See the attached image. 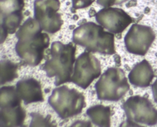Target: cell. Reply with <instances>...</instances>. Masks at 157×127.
<instances>
[{"label": "cell", "instance_id": "cell-1", "mask_svg": "<svg viewBox=\"0 0 157 127\" xmlns=\"http://www.w3.org/2000/svg\"><path fill=\"white\" fill-rule=\"evenodd\" d=\"M35 18L27 19L16 32V53L25 63L36 66L40 63L44 52L49 47L50 39Z\"/></svg>", "mask_w": 157, "mask_h": 127}, {"label": "cell", "instance_id": "cell-2", "mask_svg": "<svg viewBox=\"0 0 157 127\" xmlns=\"http://www.w3.org/2000/svg\"><path fill=\"white\" fill-rule=\"evenodd\" d=\"M76 47L70 42L65 44L55 41L51 45L50 56L43 66L49 77H55L56 86L70 82L76 61Z\"/></svg>", "mask_w": 157, "mask_h": 127}, {"label": "cell", "instance_id": "cell-3", "mask_svg": "<svg viewBox=\"0 0 157 127\" xmlns=\"http://www.w3.org/2000/svg\"><path fill=\"white\" fill-rule=\"evenodd\" d=\"M114 37L113 33L105 31L101 26L90 22L74 29L72 39L75 44L90 52L111 55L115 53Z\"/></svg>", "mask_w": 157, "mask_h": 127}, {"label": "cell", "instance_id": "cell-4", "mask_svg": "<svg viewBox=\"0 0 157 127\" xmlns=\"http://www.w3.org/2000/svg\"><path fill=\"white\" fill-rule=\"evenodd\" d=\"M48 102L64 119L79 114L86 106L84 95L76 89L65 86L54 89Z\"/></svg>", "mask_w": 157, "mask_h": 127}, {"label": "cell", "instance_id": "cell-5", "mask_svg": "<svg viewBox=\"0 0 157 127\" xmlns=\"http://www.w3.org/2000/svg\"><path fill=\"white\" fill-rule=\"evenodd\" d=\"M129 87L124 71L117 68L107 69L95 85L98 99L113 101L121 99Z\"/></svg>", "mask_w": 157, "mask_h": 127}, {"label": "cell", "instance_id": "cell-6", "mask_svg": "<svg viewBox=\"0 0 157 127\" xmlns=\"http://www.w3.org/2000/svg\"><path fill=\"white\" fill-rule=\"evenodd\" d=\"M59 0H36L34 4V17L44 31L55 33L60 30L63 21L58 13Z\"/></svg>", "mask_w": 157, "mask_h": 127}, {"label": "cell", "instance_id": "cell-7", "mask_svg": "<svg viewBox=\"0 0 157 127\" xmlns=\"http://www.w3.org/2000/svg\"><path fill=\"white\" fill-rule=\"evenodd\" d=\"M101 74L99 60L91 52L86 51L76 60L71 82L86 89Z\"/></svg>", "mask_w": 157, "mask_h": 127}, {"label": "cell", "instance_id": "cell-8", "mask_svg": "<svg viewBox=\"0 0 157 127\" xmlns=\"http://www.w3.org/2000/svg\"><path fill=\"white\" fill-rule=\"evenodd\" d=\"M123 108L129 120L150 126L157 124V110L146 98L130 97L123 104Z\"/></svg>", "mask_w": 157, "mask_h": 127}, {"label": "cell", "instance_id": "cell-9", "mask_svg": "<svg viewBox=\"0 0 157 127\" xmlns=\"http://www.w3.org/2000/svg\"><path fill=\"white\" fill-rule=\"evenodd\" d=\"M24 0H1V33L8 36L20 27L23 19Z\"/></svg>", "mask_w": 157, "mask_h": 127}, {"label": "cell", "instance_id": "cell-10", "mask_svg": "<svg viewBox=\"0 0 157 127\" xmlns=\"http://www.w3.org/2000/svg\"><path fill=\"white\" fill-rule=\"evenodd\" d=\"M155 38V34L151 28L134 24L125 37V45L130 53L144 55Z\"/></svg>", "mask_w": 157, "mask_h": 127}, {"label": "cell", "instance_id": "cell-11", "mask_svg": "<svg viewBox=\"0 0 157 127\" xmlns=\"http://www.w3.org/2000/svg\"><path fill=\"white\" fill-rule=\"evenodd\" d=\"M95 19L100 25L114 34L122 33L132 22L125 11L115 7H105L96 13Z\"/></svg>", "mask_w": 157, "mask_h": 127}, {"label": "cell", "instance_id": "cell-12", "mask_svg": "<svg viewBox=\"0 0 157 127\" xmlns=\"http://www.w3.org/2000/svg\"><path fill=\"white\" fill-rule=\"evenodd\" d=\"M16 88L19 96L26 105L44 100L41 84L35 79L20 80L17 83Z\"/></svg>", "mask_w": 157, "mask_h": 127}, {"label": "cell", "instance_id": "cell-13", "mask_svg": "<svg viewBox=\"0 0 157 127\" xmlns=\"http://www.w3.org/2000/svg\"><path fill=\"white\" fill-rule=\"evenodd\" d=\"M152 67L148 62L143 60L135 65L128 74L129 82L135 86L147 87L154 78Z\"/></svg>", "mask_w": 157, "mask_h": 127}, {"label": "cell", "instance_id": "cell-14", "mask_svg": "<svg viewBox=\"0 0 157 127\" xmlns=\"http://www.w3.org/2000/svg\"><path fill=\"white\" fill-rule=\"evenodd\" d=\"M25 110L21 105L1 109V127H19L25 119Z\"/></svg>", "mask_w": 157, "mask_h": 127}, {"label": "cell", "instance_id": "cell-15", "mask_svg": "<svg viewBox=\"0 0 157 127\" xmlns=\"http://www.w3.org/2000/svg\"><path fill=\"white\" fill-rule=\"evenodd\" d=\"M92 122L99 127H111V110L109 106L96 105L87 110Z\"/></svg>", "mask_w": 157, "mask_h": 127}, {"label": "cell", "instance_id": "cell-16", "mask_svg": "<svg viewBox=\"0 0 157 127\" xmlns=\"http://www.w3.org/2000/svg\"><path fill=\"white\" fill-rule=\"evenodd\" d=\"M21 99L16 88L13 86H4L1 89V109L21 105Z\"/></svg>", "mask_w": 157, "mask_h": 127}, {"label": "cell", "instance_id": "cell-17", "mask_svg": "<svg viewBox=\"0 0 157 127\" xmlns=\"http://www.w3.org/2000/svg\"><path fill=\"white\" fill-rule=\"evenodd\" d=\"M18 66L8 60L1 61V83L4 84L18 77Z\"/></svg>", "mask_w": 157, "mask_h": 127}, {"label": "cell", "instance_id": "cell-18", "mask_svg": "<svg viewBox=\"0 0 157 127\" xmlns=\"http://www.w3.org/2000/svg\"><path fill=\"white\" fill-rule=\"evenodd\" d=\"M31 116L32 121L29 127H56L49 116L45 117L36 112L31 113Z\"/></svg>", "mask_w": 157, "mask_h": 127}, {"label": "cell", "instance_id": "cell-19", "mask_svg": "<svg viewBox=\"0 0 157 127\" xmlns=\"http://www.w3.org/2000/svg\"><path fill=\"white\" fill-rule=\"evenodd\" d=\"M95 0H72V7L74 9H82L90 6Z\"/></svg>", "mask_w": 157, "mask_h": 127}, {"label": "cell", "instance_id": "cell-20", "mask_svg": "<svg viewBox=\"0 0 157 127\" xmlns=\"http://www.w3.org/2000/svg\"><path fill=\"white\" fill-rule=\"evenodd\" d=\"M128 0H97L98 4L105 7H109L115 5H119Z\"/></svg>", "mask_w": 157, "mask_h": 127}, {"label": "cell", "instance_id": "cell-21", "mask_svg": "<svg viewBox=\"0 0 157 127\" xmlns=\"http://www.w3.org/2000/svg\"><path fill=\"white\" fill-rule=\"evenodd\" d=\"M119 127H145L129 120L123 121Z\"/></svg>", "mask_w": 157, "mask_h": 127}, {"label": "cell", "instance_id": "cell-22", "mask_svg": "<svg viewBox=\"0 0 157 127\" xmlns=\"http://www.w3.org/2000/svg\"><path fill=\"white\" fill-rule=\"evenodd\" d=\"M70 127H91V124L89 121H78L73 123Z\"/></svg>", "mask_w": 157, "mask_h": 127}, {"label": "cell", "instance_id": "cell-23", "mask_svg": "<svg viewBox=\"0 0 157 127\" xmlns=\"http://www.w3.org/2000/svg\"><path fill=\"white\" fill-rule=\"evenodd\" d=\"M151 89L154 100L157 103V79L151 86Z\"/></svg>", "mask_w": 157, "mask_h": 127}]
</instances>
